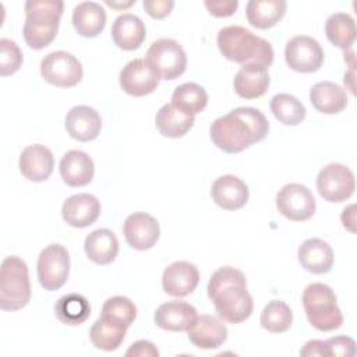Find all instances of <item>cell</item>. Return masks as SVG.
I'll return each instance as SVG.
<instances>
[{"instance_id": "6da1fadb", "label": "cell", "mask_w": 357, "mask_h": 357, "mask_svg": "<svg viewBox=\"0 0 357 357\" xmlns=\"http://www.w3.org/2000/svg\"><path fill=\"white\" fill-rule=\"evenodd\" d=\"M269 131V121L255 107H236L218 117L211 126L212 142L226 153H238L262 141Z\"/></svg>"}, {"instance_id": "7a4b0ae2", "label": "cell", "mask_w": 357, "mask_h": 357, "mask_svg": "<svg viewBox=\"0 0 357 357\" xmlns=\"http://www.w3.org/2000/svg\"><path fill=\"white\" fill-rule=\"evenodd\" d=\"M206 290L218 317L223 322L240 324L251 315L254 301L241 271L233 266L216 269L208 282Z\"/></svg>"}, {"instance_id": "3957f363", "label": "cell", "mask_w": 357, "mask_h": 357, "mask_svg": "<svg viewBox=\"0 0 357 357\" xmlns=\"http://www.w3.org/2000/svg\"><path fill=\"white\" fill-rule=\"evenodd\" d=\"M216 43L225 59L241 66L258 64L268 68L273 63L272 45L244 26H223L218 32Z\"/></svg>"}, {"instance_id": "277c9868", "label": "cell", "mask_w": 357, "mask_h": 357, "mask_svg": "<svg viewBox=\"0 0 357 357\" xmlns=\"http://www.w3.org/2000/svg\"><path fill=\"white\" fill-rule=\"evenodd\" d=\"M64 3L61 0H28L25 3L24 39L35 50L46 47L57 35Z\"/></svg>"}, {"instance_id": "5b68a950", "label": "cell", "mask_w": 357, "mask_h": 357, "mask_svg": "<svg viewBox=\"0 0 357 357\" xmlns=\"http://www.w3.org/2000/svg\"><path fill=\"white\" fill-rule=\"evenodd\" d=\"M303 305L308 322L318 331L331 332L342 326L343 315L335 291L324 283H311L304 289Z\"/></svg>"}, {"instance_id": "8992f818", "label": "cell", "mask_w": 357, "mask_h": 357, "mask_svg": "<svg viewBox=\"0 0 357 357\" xmlns=\"http://www.w3.org/2000/svg\"><path fill=\"white\" fill-rule=\"evenodd\" d=\"M31 298L28 266L20 257H6L0 268V308L17 311L24 308Z\"/></svg>"}, {"instance_id": "52a82bcc", "label": "cell", "mask_w": 357, "mask_h": 357, "mask_svg": "<svg viewBox=\"0 0 357 357\" xmlns=\"http://www.w3.org/2000/svg\"><path fill=\"white\" fill-rule=\"evenodd\" d=\"M145 61L163 79L178 78L187 67V56L181 45L170 38L153 40L146 52Z\"/></svg>"}, {"instance_id": "ba28073f", "label": "cell", "mask_w": 357, "mask_h": 357, "mask_svg": "<svg viewBox=\"0 0 357 357\" xmlns=\"http://www.w3.org/2000/svg\"><path fill=\"white\" fill-rule=\"evenodd\" d=\"M38 279L45 290H59L68 279L70 255L64 245L50 244L38 257Z\"/></svg>"}, {"instance_id": "9c48e42d", "label": "cell", "mask_w": 357, "mask_h": 357, "mask_svg": "<svg viewBox=\"0 0 357 357\" xmlns=\"http://www.w3.org/2000/svg\"><path fill=\"white\" fill-rule=\"evenodd\" d=\"M42 78L60 88H71L82 78V66L79 60L64 50H56L46 54L40 61Z\"/></svg>"}, {"instance_id": "30bf717a", "label": "cell", "mask_w": 357, "mask_h": 357, "mask_svg": "<svg viewBox=\"0 0 357 357\" xmlns=\"http://www.w3.org/2000/svg\"><path fill=\"white\" fill-rule=\"evenodd\" d=\"M319 195L329 202H342L350 198L356 188L353 172L342 163H329L317 176Z\"/></svg>"}, {"instance_id": "8fae6325", "label": "cell", "mask_w": 357, "mask_h": 357, "mask_svg": "<svg viewBox=\"0 0 357 357\" xmlns=\"http://www.w3.org/2000/svg\"><path fill=\"white\" fill-rule=\"evenodd\" d=\"M276 208L293 222H304L315 213V198L312 192L300 183H290L282 187L276 195Z\"/></svg>"}, {"instance_id": "7c38bea8", "label": "cell", "mask_w": 357, "mask_h": 357, "mask_svg": "<svg viewBox=\"0 0 357 357\" xmlns=\"http://www.w3.org/2000/svg\"><path fill=\"white\" fill-rule=\"evenodd\" d=\"M287 66L298 73H314L324 63V50L317 39L307 35L293 36L284 49Z\"/></svg>"}, {"instance_id": "4fadbf2b", "label": "cell", "mask_w": 357, "mask_h": 357, "mask_svg": "<svg viewBox=\"0 0 357 357\" xmlns=\"http://www.w3.org/2000/svg\"><path fill=\"white\" fill-rule=\"evenodd\" d=\"M159 85L158 74L144 59L128 61L120 71V86L131 96H145L152 93Z\"/></svg>"}, {"instance_id": "5bb4252c", "label": "cell", "mask_w": 357, "mask_h": 357, "mask_svg": "<svg viewBox=\"0 0 357 357\" xmlns=\"http://www.w3.org/2000/svg\"><path fill=\"white\" fill-rule=\"evenodd\" d=\"M123 234L130 247L144 251L153 247L159 238L158 220L146 212H134L127 216L123 225Z\"/></svg>"}, {"instance_id": "9a60e30c", "label": "cell", "mask_w": 357, "mask_h": 357, "mask_svg": "<svg viewBox=\"0 0 357 357\" xmlns=\"http://www.w3.org/2000/svg\"><path fill=\"white\" fill-rule=\"evenodd\" d=\"M199 282L198 268L188 261H176L170 264L162 275V287L165 293L173 297L191 294Z\"/></svg>"}, {"instance_id": "2e32d148", "label": "cell", "mask_w": 357, "mask_h": 357, "mask_svg": "<svg viewBox=\"0 0 357 357\" xmlns=\"http://www.w3.org/2000/svg\"><path fill=\"white\" fill-rule=\"evenodd\" d=\"M20 172L29 181H45L53 172L54 158L52 151L42 145L33 144L22 149L20 155Z\"/></svg>"}, {"instance_id": "e0dca14e", "label": "cell", "mask_w": 357, "mask_h": 357, "mask_svg": "<svg viewBox=\"0 0 357 357\" xmlns=\"http://www.w3.org/2000/svg\"><path fill=\"white\" fill-rule=\"evenodd\" d=\"M63 219L73 227H86L100 215V202L92 194L82 192L68 197L61 208Z\"/></svg>"}, {"instance_id": "ac0fdd59", "label": "cell", "mask_w": 357, "mask_h": 357, "mask_svg": "<svg viewBox=\"0 0 357 357\" xmlns=\"http://www.w3.org/2000/svg\"><path fill=\"white\" fill-rule=\"evenodd\" d=\"M212 199L216 205L226 211H236L243 208L250 197L247 184L233 174L218 177L211 188Z\"/></svg>"}, {"instance_id": "d6986e66", "label": "cell", "mask_w": 357, "mask_h": 357, "mask_svg": "<svg viewBox=\"0 0 357 357\" xmlns=\"http://www.w3.org/2000/svg\"><path fill=\"white\" fill-rule=\"evenodd\" d=\"M188 339L198 349H218L227 339V328L219 318L213 315L197 317L188 328Z\"/></svg>"}, {"instance_id": "ffe728a7", "label": "cell", "mask_w": 357, "mask_h": 357, "mask_svg": "<svg viewBox=\"0 0 357 357\" xmlns=\"http://www.w3.org/2000/svg\"><path fill=\"white\" fill-rule=\"evenodd\" d=\"M198 314L194 305L173 300L160 304L155 312V324L165 331L170 332H183L194 324Z\"/></svg>"}, {"instance_id": "44dd1931", "label": "cell", "mask_w": 357, "mask_h": 357, "mask_svg": "<svg viewBox=\"0 0 357 357\" xmlns=\"http://www.w3.org/2000/svg\"><path fill=\"white\" fill-rule=\"evenodd\" d=\"M100 128V114L91 106H74L66 116V130L74 139L92 141L99 135Z\"/></svg>"}, {"instance_id": "7402d4cb", "label": "cell", "mask_w": 357, "mask_h": 357, "mask_svg": "<svg viewBox=\"0 0 357 357\" xmlns=\"http://www.w3.org/2000/svg\"><path fill=\"white\" fill-rule=\"evenodd\" d=\"M93 160L88 153L79 149H71L60 160V176L70 187H82L93 178Z\"/></svg>"}, {"instance_id": "603a6c76", "label": "cell", "mask_w": 357, "mask_h": 357, "mask_svg": "<svg viewBox=\"0 0 357 357\" xmlns=\"http://www.w3.org/2000/svg\"><path fill=\"white\" fill-rule=\"evenodd\" d=\"M298 261L311 273H328L333 265V250L321 238H307L298 248Z\"/></svg>"}, {"instance_id": "cb8c5ba5", "label": "cell", "mask_w": 357, "mask_h": 357, "mask_svg": "<svg viewBox=\"0 0 357 357\" xmlns=\"http://www.w3.org/2000/svg\"><path fill=\"white\" fill-rule=\"evenodd\" d=\"M146 35L145 24L142 20L131 13L119 15L112 25L113 42L123 50L138 49Z\"/></svg>"}, {"instance_id": "d4e9b609", "label": "cell", "mask_w": 357, "mask_h": 357, "mask_svg": "<svg viewBox=\"0 0 357 357\" xmlns=\"http://www.w3.org/2000/svg\"><path fill=\"white\" fill-rule=\"evenodd\" d=\"M268 68L258 64H245L234 77V91L240 98L255 99L262 96L269 86Z\"/></svg>"}, {"instance_id": "484cf974", "label": "cell", "mask_w": 357, "mask_h": 357, "mask_svg": "<svg viewBox=\"0 0 357 357\" xmlns=\"http://www.w3.org/2000/svg\"><path fill=\"white\" fill-rule=\"evenodd\" d=\"M310 100L318 112L336 114L346 107L347 93L340 85L332 81H321L310 89Z\"/></svg>"}, {"instance_id": "4316f807", "label": "cell", "mask_w": 357, "mask_h": 357, "mask_svg": "<svg viewBox=\"0 0 357 357\" xmlns=\"http://www.w3.org/2000/svg\"><path fill=\"white\" fill-rule=\"evenodd\" d=\"M86 257L98 264L107 265L114 261L119 252V240L109 229H98L89 233L84 243Z\"/></svg>"}, {"instance_id": "83f0119b", "label": "cell", "mask_w": 357, "mask_h": 357, "mask_svg": "<svg viewBox=\"0 0 357 357\" xmlns=\"http://www.w3.org/2000/svg\"><path fill=\"white\" fill-rule=\"evenodd\" d=\"M106 24L105 8L95 1H82L74 7L73 25L85 38L98 36Z\"/></svg>"}, {"instance_id": "f1b7e54d", "label": "cell", "mask_w": 357, "mask_h": 357, "mask_svg": "<svg viewBox=\"0 0 357 357\" xmlns=\"http://www.w3.org/2000/svg\"><path fill=\"white\" fill-rule=\"evenodd\" d=\"M155 124L162 135L167 138H180L194 126V116L170 102L159 109L155 117Z\"/></svg>"}, {"instance_id": "f546056e", "label": "cell", "mask_w": 357, "mask_h": 357, "mask_svg": "<svg viewBox=\"0 0 357 357\" xmlns=\"http://www.w3.org/2000/svg\"><path fill=\"white\" fill-rule=\"evenodd\" d=\"M284 0H250L245 7L248 22L259 29L272 28L284 15Z\"/></svg>"}, {"instance_id": "4dcf8cb0", "label": "cell", "mask_w": 357, "mask_h": 357, "mask_svg": "<svg viewBox=\"0 0 357 357\" xmlns=\"http://www.w3.org/2000/svg\"><path fill=\"white\" fill-rule=\"evenodd\" d=\"M126 332L127 326L100 315L89 331V339L96 349L113 351L123 343Z\"/></svg>"}, {"instance_id": "1f68e13d", "label": "cell", "mask_w": 357, "mask_h": 357, "mask_svg": "<svg viewBox=\"0 0 357 357\" xmlns=\"http://www.w3.org/2000/svg\"><path fill=\"white\" fill-rule=\"evenodd\" d=\"M356 22L347 13L331 14L325 22V33L329 42L343 50L351 47L356 40Z\"/></svg>"}, {"instance_id": "d6a6232c", "label": "cell", "mask_w": 357, "mask_h": 357, "mask_svg": "<svg viewBox=\"0 0 357 357\" xmlns=\"http://www.w3.org/2000/svg\"><path fill=\"white\" fill-rule=\"evenodd\" d=\"M54 312L59 321L66 325H81L89 318L91 305L84 296L68 293L56 301Z\"/></svg>"}, {"instance_id": "836d02e7", "label": "cell", "mask_w": 357, "mask_h": 357, "mask_svg": "<svg viewBox=\"0 0 357 357\" xmlns=\"http://www.w3.org/2000/svg\"><path fill=\"white\" fill-rule=\"evenodd\" d=\"M172 103L178 109L195 116L206 107L208 93L195 82H184L174 89Z\"/></svg>"}, {"instance_id": "e575fe53", "label": "cell", "mask_w": 357, "mask_h": 357, "mask_svg": "<svg viewBox=\"0 0 357 357\" xmlns=\"http://www.w3.org/2000/svg\"><path fill=\"white\" fill-rule=\"evenodd\" d=\"M271 110L276 120L286 126H297L305 117L304 105L290 93H278L271 99Z\"/></svg>"}, {"instance_id": "d590c367", "label": "cell", "mask_w": 357, "mask_h": 357, "mask_svg": "<svg viewBox=\"0 0 357 357\" xmlns=\"http://www.w3.org/2000/svg\"><path fill=\"white\" fill-rule=\"evenodd\" d=\"M293 322V312L290 307L280 300L269 301L261 312V325L272 333L286 332Z\"/></svg>"}, {"instance_id": "8d00e7d4", "label": "cell", "mask_w": 357, "mask_h": 357, "mask_svg": "<svg viewBox=\"0 0 357 357\" xmlns=\"http://www.w3.org/2000/svg\"><path fill=\"white\" fill-rule=\"evenodd\" d=\"M100 315L128 328L137 317V307L127 297L113 296L103 303Z\"/></svg>"}, {"instance_id": "74e56055", "label": "cell", "mask_w": 357, "mask_h": 357, "mask_svg": "<svg viewBox=\"0 0 357 357\" xmlns=\"http://www.w3.org/2000/svg\"><path fill=\"white\" fill-rule=\"evenodd\" d=\"M24 56L18 45L7 38L0 39V75L14 74L22 64Z\"/></svg>"}, {"instance_id": "f35d334b", "label": "cell", "mask_w": 357, "mask_h": 357, "mask_svg": "<svg viewBox=\"0 0 357 357\" xmlns=\"http://www.w3.org/2000/svg\"><path fill=\"white\" fill-rule=\"evenodd\" d=\"M325 350H326V357H333V356L351 357L356 354V343L349 336H335L325 340Z\"/></svg>"}, {"instance_id": "ab89813d", "label": "cell", "mask_w": 357, "mask_h": 357, "mask_svg": "<svg viewBox=\"0 0 357 357\" xmlns=\"http://www.w3.org/2000/svg\"><path fill=\"white\" fill-rule=\"evenodd\" d=\"M145 11L155 20H162L167 17L174 6L173 0H144Z\"/></svg>"}, {"instance_id": "60d3db41", "label": "cell", "mask_w": 357, "mask_h": 357, "mask_svg": "<svg viewBox=\"0 0 357 357\" xmlns=\"http://www.w3.org/2000/svg\"><path fill=\"white\" fill-rule=\"evenodd\" d=\"M205 7L215 17H229L238 7V1L237 0H225V1L212 0V1H205Z\"/></svg>"}, {"instance_id": "b9f144b4", "label": "cell", "mask_w": 357, "mask_h": 357, "mask_svg": "<svg viewBox=\"0 0 357 357\" xmlns=\"http://www.w3.org/2000/svg\"><path fill=\"white\" fill-rule=\"evenodd\" d=\"M126 356H138V357H158L159 351L155 347L153 343L148 342V340H138L135 343H132L128 350L126 351Z\"/></svg>"}, {"instance_id": "7bdbcfd3", "label": "cell", "mask_w": 357, "mask_h": 357, "mask_svg": "<svg viewBox=\"0 0 357 357\" xmlns=\"http://www.w3.org/2000/svg\"><path fill=\"white\" fill-rule=\"evenodd\" d=\"M300 356L304 357H315V356H321V357H326V350H325V340H308L304 347L300 350Z\"/></svg>"}, {"instance_id": "ee69618b", "label": "cell", "mask_w": 357, "mask_h": 357, "mask_svg": "<svg viewBox=\"0 0 357 357\" xmlns=\"http://www.w3.org/2000/svg\"><path fill=\"white\" fill-rule=\"evenodd\" d=\"M340 219L344 227H347L350 231H354V205L344 208Z\"/></svg>"}]
</instances>
